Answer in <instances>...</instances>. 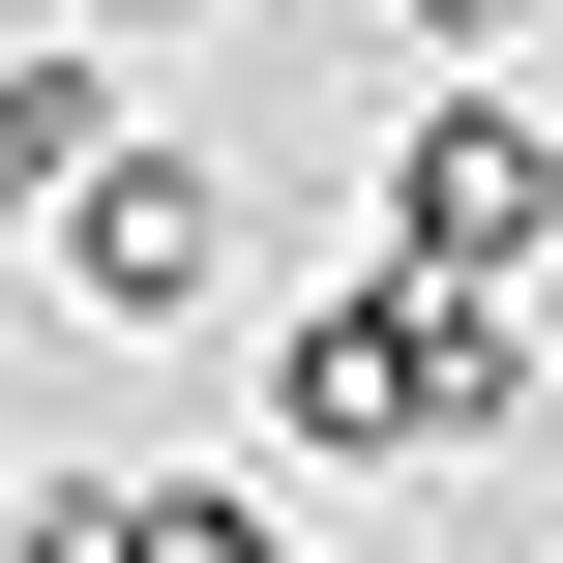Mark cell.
Wrapping results in <instances>:
<instances>
[{"label":"cell","mask_w":563,"mask_h":563,"mask_svg":"<svg viewBox=\"0 0 563 563\" xmlns=\"http://www.w3.org/2000/svg\"><path fill=\"white\" fill-rule=\"evenodd\" d=\"M30 267H59V327H208V297H238V178L119 119V148L30 208Z\"/></svg>","instance_id":"cell-1"},{"label":"cell","mask_w":563,"mask_h":563,"mask_svg":"<svg viewBox=\"0 0 563 563\" xmlns=\"http://www.w3.org/2000/svg\"><path fill=\"white\" fill-rule=\"evenodd\" d=\"M386 267H475V297L563 267V119L534 89H416L386 119Z\"/></svg>","instance_id":"cell-2"},{"label":"cell","mask_w":563,"mask_h":563,"mask_svg":"<svg viewBox=\"0 0 563 563\" xmlns=\"http://www.w3.org/2000/svg\"><path fill=\"white\" fill-rule=\"evenodd\" d=\"M30 563H297V534L208 505V475H119V445H89V475H30Z\"/></svg>","instance_id":"cell-3"},{"label":"cell","mask_w":563,"mask_h":563,"mask_svg":"<svg viewBox=\"0 0 563 563\" xmlns=\"http://www.w3.org/2000/svg\"><path fill=\"white\" fill-rule=\"evenodd\" d=\"M119 30H0V208H59L89 148H119V89H89Z\"/></svg>","instance_id":"cell-4"},{"label":"cell","mask_w":563,"mask_h":563,"mask_svg":"<svg viewBox=\"0 0 563 563\" xmlns=\"http://www.w3.org/2000/svg\"><path fill=\"white\" fill-rule=\"evenodd\" d=\"M416 30H445V59H505V30H563V0H416Z\"/></svg>","instance_id":"cell-5"},{"label":"cell","mask_w":563,"mask_h":563,"mask_svg":"<svg viewBox=\"0 0 563 563\" xmlns=\"http://www.w3.org/2000/svg\"><path fill=\"white\" fill-rule=\"evenodd\" d=\"M59 30H208V0H59Z\"/></svg>","instance_id":"cell-6"}]
</instances>
